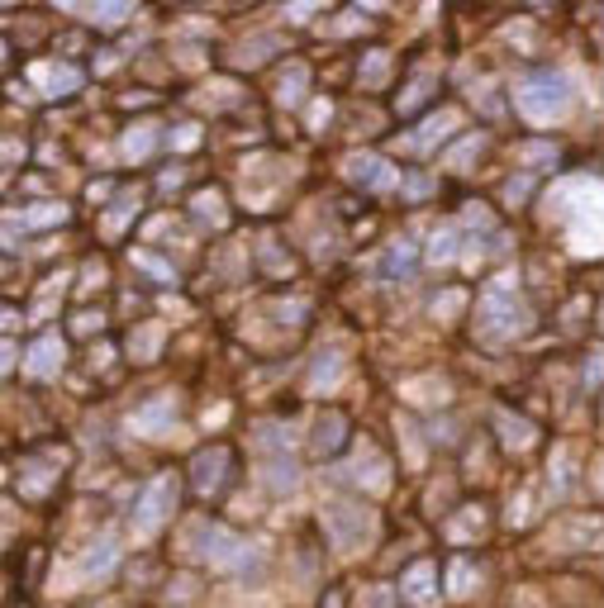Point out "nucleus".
I'll return each mask as SVG.
<instances>
[{
    "label": "nucleus",
    "instance_id": "f257e3e1",
    "mask_svg": "<svg viewBox=\"0 0 604 608\" xmlns=\"http://www.w3.org/2000/svg\"><path fill=\"white\" fill-rule=\"evenodd\" d=\"M514 100L528 124H557L571 110V76L561 72H533L514 86Z\"/></svg>",
    "mask_w": 604,
    "mask_h": 608
},
{
    "label": "nucleus",
    "instance_id": "f03ea898",
    "mask_svg": "<svg viewBox=\"0 0 604 608\" xmlns=\"http://www.w3.org/2000/svg\"><path fill=\"white\" fill-rule=\"evenodd\" d=\"M528 328V309L518 300V281L514 276H499L490 290H486V304H481V333L495 343L514 338V333Z\"/></svg>",
    "mask_w": 604,
    "mask_h": 608
},
{
    "label": "nucleus",
    "instance_id": "7ed1b4c3",
    "mask_svg": "<svg viewBox=\"0 0 604 608\" xmlns=\"http://www.w3.org/2000/svg\"><path fill=\"white\" fill-rule=\"evenodd\" d=\"M324 523H328V537L333 547L343 556H357L371 547V537H377V513L367 504H352V499H338V504L324 509Z\"/></svg>",
    "mask_w": 604,
    "mask_h": 608
},
{
    "label": "nucleus",
    "instance_id": "20e7f679",
    "mask_svg": "<svg viewBox=\"0 0 604 608\" xmlns=\"http://www.w3.org/2000/svg\"><path fill=\"white\" fill-rule=\"evenodd\" d=\"M176 509V475H157L148 490H143L138 499V509H134V533L138 537H153L166 518H172Z\"/></svg>",
    "mask_w": 604,
    "mask_h": 608
},
{
    "label": "nucleus",
    "instance_id": "39448f33",
    "mask_svg": "<svg viewBox=\"0 0 604 608\" xmlns=\"http://www.w3.org/2000/svg\"><path fill=\"white\" fill-rule=\"evenodd\" d=\"M343 176L367 185V191H395V185H400V172H395L386 157H377V153H352L343 162Z\"/></svg>",
    "mask_w": 604,
    "mask_h": 608
},
{
    "label": "nucleus",
    "instance_id": "423d86ee",
    "mask_svg": "<svg viewBox=\"0 0 604 608\" xmlns=\"http://www.w3.org/2000/svg\"><path fill=\"white\" fill-rule=\"evenodd\" d=\"M205 556H210L215 565H224V571H243V565H253V561H257V547L238 542L234 533L205 528Z\"/></svg>",
    "mask_w": 604,
    "mask_h": 608
},
{
    "label": "nucleus",
    "instance_id": "0eeeda50",
    "mask_svg": "<svg viewBox=\"0 0 604 608\" xmlns=\"http://www.w3.org/2000/svg\"><path fill=\"white\" fill-rule=\"evenodd\" d=\"M172 424H176V394H157L153 404H143V409L129 418V428L143 433V437H162Z\"/></svg>",
    "mask_w": 604,
    "mask_h": 608
},
{
    "label": "nucleus",
    "instance_id": "6e6552de",
    "mask_svg": "<svg viewBox=\"0 0 604 608\" xmlns=\"http://www.w3.org/2000/svg\"><path fill=\"white\" fill-rule=\"evenodd\" d=\"M414 257H419V253H414V243L409 238H395V243L381 247V257L371 262V271H377L381 281H405L409 271H414Z\"/></svg>",
    "mask_w": 604,
    "mask_h": 608
},
{
    "label": "nucleus",
    "instance_id": "1a4fd4ad",
    "mask_svg": "<svg viewBox=\"0 0 604 608\" xmlns=\"http://www.w3.org/2000/svg\"><path fill=\"white\" fill-rule=\"evenodd\" d=\"M224 475H228V452H224V447H210V452H200V456L191 461V485H196L200 494H215V490L224 485Z\"/></svg>",
    "mask_w": 604,
    "mask_h": 608
},
{
    "label": "nucleus",
    "instance_id": "9d476101",
    "mask_svg": "<svg viewBox=\"0 0 604 608\" xmlns=\"http://www.w3.org/2000/svg\"><path fill=\"white\" fill-rule=\"evenodd\" d=\"M452 129H457V110H438V115L424 119L419 129H414V134L405 138V148H409V153H433V148H438V143H443Z\"/></svg>",
    "mask_w": 604,
    "mask_h": 608
},
{
    "label": "nucleus",
    "instance_id": "9b49d317",
    "mask_svg": "<svg viewBox=\"0 0 604 608\" xmlns=\"http://www.w3.org/2000/svg\"><path fill=\"white\" fill-rule=\"evenodd\" d=\"M34 86L44 91V95H72L81 86V72L67 67V62H44V67H34Z\"/></svg>",
    "mask_w": 604,
    "mask_h": 608
},
{
    "label": "nucleus",
    "instance_id": "f8f14e48",
    "mask_svg": "<svg viewBox=\"0 0 604 608\" xmlns=\"http://www.w3.org/2000/svg\"><path fill=\"white\" fill-rule=\"evenodd\" d=\"M25 371L34 375V381H53V375L62 371V338H38L34 347H29V356H25Z\"/></svg>",
    "mask_w": 604,
    "mask_h": 608
},
{
    "label": "nucleus",
    "instance_id": "ddd939ff",
    "mask_svg": "<svg viewBox=\"0 0 604 608\" xmlns=\"http://www.w3.org/2000/svg\"><path fill=\"white\" fill-rule=\"evenodd\" d=\"M76 565H81V575H76V580H86V584H100V580H106V575L115 571V565H119V547H115L110 537H100L96 547H91L86 556H81Z\"/></svg>",
    "mask_w": 604,
    "mask_h": 608
},
{
    "label": "nucleus",
    "instance_id": "4468645a",
    "mask_svg": "<svg viewBox=\"0 0 604 608\" xmlns=\"http://www.w3.org/2000/svg\"><path fill=\"white\" fill-rule=\"evenodd\" d=\"M296 480H300V471H296V456H290V452L262 456V485H267V490L290 494V490H296Z\"/></svg>",
    "mask_w": 604,
    "mask_h": 608
},
{
    "label": "nucleus",
    "instance_id": "2eb2a0df",
    "mask_svg": "<svg viewBox=\"0 0 604 608\" xmlns=\"http://www.w3.org/2000/svg\"><path fill=\"white\" fill-rule=\"evenodd\" d=\"M405 599L414 608H433V599H438V580H433L428 561H419V565H409V571H405Z\"/></svg>",
    "mask_w": 604,
    "mask_h": 608
},
{
    "label": "nucleus",
    "instance_id": "dca6fc26",
    "mask_svg": "<svg viewBox=\"0 0 604 608\" xmlns=\"http://www.w3.org/2000/svg\"><path fill=\"white\" fill-rule=\"evenodd\" d=\"M343 437H347V424H343L338 414H324L319 424H315V433H309V452H315V456H328V452L343 447Z\"/></svg>",
    "mask_w": 604,
    "mask_h": 608
},
{
    "label": "nucleus",
    "instance_id": "f3484780",
    "mask_svg": "<svg viewBox=\"0 0 604 608\" xmlns=\"http://www.w3.org/2000/svg\"><path fill=\"white\" fill-rule=\"evenodd\" d=\"M338 381H343V356L338 352H319L315 366H309V390L328 394V390H338Z\"/></svg>",
    "mask_w": 604,
    "mask_h": 608
},
{
    "label": "nucleus",
    "instance_id": "a211bd4d",
    "mask_svg": "<svg viewBox=\"0 0 604 608\" xmlns=\"http://www.w3.org/2000/svg\"><path fill=\"white\" fill-rule=\"evenodd\" d=\"M352 480L367 485V490H386L390 485V471H386V461L367 447V452H357V461H352Z\"/></svg>",
    "mask_w": 604,
    "mask_h": 608
},
{
    "label": "nucleus",
    "instance_id": "6ab92c4d",
    "mask_svg": "<svg viewBox=\"0 0 604 608\" xmlns=\"http://www.w3.org/2000/svg\"><path fill=\"white\" fill-rule=\"evenodd\" d=\"M62 219H67V204L48 200V204H29L25 214H15L10 228H53V224H62Z\"/></svg>",
    "mask_w": 604,
    "mask_h": 608
},
{
    "label": "nucleus",
    "instance_id": "aec40b11",
    "mask_svg": "<svg viewBox=\"0 0 604 608\" xmlns=\"http://www.w3.org/2000/svg\"><path fill=\"white\" fill-rule=\"evenodd\" d=\"M457 247H462V228H457V224H438V234L428 238V262L448 266L457 257Z\"/></svg>",
    "mask_w": 604,
    "mask_h": 608
},
{
    "label": "nucleus",
    "instance_id": "412c9836",
    "mask_svg": "<svg viewBox=\"0 0 604 608\" xmlns=\"http://www.w3.org/2000/svg\"><path fill=\"white\" fill-rule=\"evenodd\" d=\"M153 148H157V129H153V124H134V129L119 138V153L129 157V162H143Z\"/></svg>",
    "mask_w": 604,
    "mask_h": 608
},
{
    "label": "nucleus",
    "instance_id": "4be33fe9",
    "mask_svg": "<svg viewBox=\"0 0 604 608\" xmlns=\"http://www.w3.org/2000/svg\"><path fill=\"white\" fill-rule=\"evenodd\" d=\"M571 490H576V452L557 447V456H552V494H571Z\"/></svg>",
    "mask_w": 604,
    "mask_h": 608
},
{
    "label": "nucleus",
    "instance_id": "5701e85b",
    "mask_svg": "<svg viewBox=\"0 0 604 608\" xmlns=\"http://www.w3.org/2000/svg\"><path fill=\"white\" fill-rule=\"evenodd\" d=\"M495 428H499V437H505V447H528L533 443V424H524L518 414H495Z\"/></svg>",
    "mask_w": 604,
    "mask_h": 608
},
{
    "label": "nucleus",
    "instance_id": "b1692460",
    "mask_svg": "<svg viewBox=\"0 0 604 608\" xmlns=\"http://www.w3.org/2000/svg\"><path fill=\"white\" fill-rule=\"evenodd\" d=\"M405 400H414V404H443L448 400V381H438V375H428V381H409Z\"/></svg>",
    "mask_w": 604,
    "mask_h": 608
},
{
    "label": "nucleus",
    "instance_id": "393cba45",
    "mask_svg": "<svg viewBox=\"0 0 604 608\" xmlns=\"http://www.w3.org/2000/svg\"><path fill=\"white\" fill-rule=\"evenodd\" d=\"M481 523H486V513L471 504V509H462V513L448 523V537H452V542H471L476 533H481Z\"/></svg>",
    "mask_w": 604,
    "mask_h": 608
},
{
    "label": "nucleus",
    "instance_id": "a878e982",
    "mask_svg": "<svg viewBox=\"0 0 604 608\" xmlns=\"http://www.w3.org/2000/svg\"><path fill=\"white\" fill-rule=\"evenodd\" d=\"M481 148H486V138H481V134H467V138H462V143H457V148L448 153L452 172H467V166L476 162V153H481Z\"/></svg>",
    "mask_w": 604,
    "mask_h": 608
},
{
    "label": "nucleus",
    "instance_id": "bb28decb",
    "mask_svg": "<svg viewBox=\"0 0 604 608\" xmlns=\"http://www.w3.org/2000/svg\"><path fill=\"white\" fill-rule=\"evenodd\" d=\"M305 86H309V72L305 67H290L286 76H281V105H300V95H305Z\"/></svg>",
    "mask_w": 604,
    "mask_h": 608
},
{
    "label": "nucleus",
    "instance_id": "cd10ccee",
    "mask_svg": "<svg viewBox=\"0 0 604 608\" xmlns=\"http://www.w3.org/2000/svg\"><path fill=\"white\" fill-rule=\"evenodd\" d=\"M129 352L138 356V362H148V356H157V352H162V328H157V324H153V328H138Z\"/></svg>",
    "mask_w": 604,
    "mask_h": 608
},
{
    "label": "nucleus",
    "instance_id": "c85d7f7f",
    "mask_svg": "<svg viewBox=\"0 0 604 608\" xmlns=\"http://www.w3.org/2000/svg\"><path fill=\"white\" fill-rule=\"evenodd\" d=\"M448 590L462 599V594H471L476 590V565L471 561H452V575H448Z\"/></svg>",
    "mask_w": 604,
    "mask_h": 608
},
{
    "label": "nucleus",
    "instance_id": "c756f323",
    "mask_svg": "<svg viewBox=\"0 0 604 608\" xmlns=\"http://www.w3.org/2000/svg\"><path fill=\"white\" fill-rule=\"evenodd\" d=\"M386 72H390V57H386V53H371V57L362 62V81H367V86H381Z\"/></svg>",
    "mask_w": 604,
    "mask_h": 608
},
{
    "label": "nucleus",
    "instance_id": "7c9ffc66",
    "mask_svg": "<svg viewBox=\"0 0 604 608\" xmlns=\"http://www.w3.org/2000/svg\"><path fill=\"white\" fill-rule=\"evenodd\" d=\"M67 285V276H53L48 285H44V295H38V304H34V319H44V314H53V300H57V290Z\"/></svg>",
    "mask_w": 604,
    "mask_h": 608
},
{
    "label": "nucleus",
    "instance_id": "2f4dec72",
    "mask_svg": "<svg viewBox=\"0 0 604 608\" xmlns=\"http://www.w3.org/2000/svg\"><path fill=\"white\" fill-rule=\"evenodd\" d=\"M129 214H134V200H119V209H110V214H106V234H110V238H115V234H124Z\"/></svg>",
    "mask_w": 604,
    "mask_h": 608
},
{
    "label": "nucleus",
    "instance_id": "473e14b6",
    "mask_svg": "<svg viewBox=\"0 0 604 608\" xmlns=\"http://www.w3.org/2000/svg\"><path fill=\"white\" fill-rule=\"evenodd\" d=\"M134 15V5H124V0H119V5H100V10H91V19H100V25H119V19H129Z\"/></svg>",
    "mask_w": 604,
    "mask_h": 608
},
{
    "label": "nucleus",
    "instance_id": "72a5a7b5",
    "mask_svg": "<svg viewBox=\"0 0 604 608\" xmlns=\"http://www.w3.org/2000/svg\"><path fill=\"white\" fill-rule=\"evenodd\" d=\"M191 209H196V214H205V219H215V224L224 219V204H219V195H196V204H191Z\"/></svg>",
    "mask_w": 604,
    "mask_h": 608
},
{
    "label": "nucleus",
    "instance_id": "f704fd0d",
    "mask_svg": "<svg viewBox=\"0 0 604 608\" xmlns=\"http://www.w3.org/2000/svg\"><path fill=\"white\" fill-rule=\"evenodd\" d=\"M457 309H462V290H448V295H438V304H433V314H438V319H452Z\"/></svg>",
    "mask_w": 604,
    "mask_h": 608
},
{
    "label": "nucleus",
    "instance_id": "c9c22d12",
    "mask_svg": "<svg viewBox=\"0 0 604 608\" xmlns=\"http://www.w3.org/2000/svg\"><path fill=\"white\" fill-rule=\"evenodd\" d=\"M262 257H267V271H277V276H281V271H290V262L281 257L277 243H262Z\"/></svg>",
    "mask_w": 604,
    "mask_h": 608
},
{
    "label": "nucleus",
    "instance_id": "e433bc0d",
    "mask_svg": "<svg viewBox=\"0 0 604 608\" xmlns=\"http://www.w3.org/2000/svg\"><path fill=\"white\" fill-rule=\"evenodd\" d=\"M138 266H143V271H153L157 281H172V266L157 262V257H148V253H138Z\"/></svg>",
    "mask_w": 604,
    "mask_h": 608
},
{
    "label": "nucleus",
    "instance_id": "4c0bfd02",
    "mask_svg": "<svg viewBox=\"0 0 604 608\" xmlns=\"http://www.w3.org/2000/svg\"><path fill=\"white\" fill-rule=\"evenodd\" d=\"M172 143H176V148H196V143H200V129H196V124H181V129L172 134Z\"/></svg>",
    "mask_w": 604,
    "mask_h": 608
},
{
    "label": "nucleus",
    "instance_id": "58836bf2",
    "mask_svg": "<svg viewBox=\"0 0 604 608\" xmlns=\"http://www.w3.org/2000/svg\"><path fill=\"white\" fill-rule=\"evenodd\" d=\"M328 110H333L328 100H315V105H309V124H315V129H324V124H328Z\"/></svg>",
    "mask_w": 604,
    "mask_h": 608
},
{
    "label": "nucleus",
    "instance_id": "ea45409f",
    "mask_svg": "<svg viewBox=\"0 0 604 608\" xmlns=\"http://www.w3.org/2000/svg\"><path fill=\"white\" fill-rule=\"evenodd\" d=\"M428 191H433V181H428V176H414V181L405 185V195H409V200H424Z\"/></svg>",
    "mask_w": 604,
    "mask_h": 608
},
{
    "label": "nucleus",
    "instance_id": "a19ab883",
    "mask_svg": "<svg viewBox=\"0 0 604 608\" xmlns=\"http://www.w3.org/2000/svg\"><path fill=\"white\" fill-rule=\"evenodd\" d=\"M281 319H286V324L305 319V304H300V300H286V304H281Z\"/></svg>",
    "mask_w": 604,
    "mask_h": 608
},
{
    "label": "nucleus",
    "instance_id": "79ce46f5",
    "mask_svg": "<svg viewBox=\"0 0 604 608\" xmlns=\"http://www.w3.org/2000/svg\"><path fill=\"white\" fill-rule=\"evenodd\" d=\"M428 91H433V81H419V86H414V91L405 95V110H409V105H419V100H424Z\"/></svg>",
    "mask_w": 604,
    "mask_h": 608
},
{
    "label": "nucleus",
    "instance_id": "37998d69",
    "mask_svg": "<svg viewBox=\"0 0 604 608\" xmlns=\"http://www.w3.org/2000/svg\"><path fill=\"white\" fill-rule=\"evenodd\" d=\"M528 153V162H552V148L548 143H533V148H524Z\"/></svg>",
    "mask_w": 604,
    "mask_h": 608
},
{
    "label": "nucleus",
    "instance_id": "c03bdc74",
    "mask_svg": "<svg viewBox=\"0 0 604 608\" xmlns=\"http://www.w3.org/2000/svg\"><path fill=\"white\" fill-rule=\"evenodd\" d=\"M10 366H15V347H10V343H0V375H5Z\"/></svg>",
    "mask_w": 604,
    "mask_h": 608
},
{
    "label": "nucleus",
    "instance_id": "a18cd8bd",
    "mask_svg": "<svg viewBox=\"0 0 604 608\" xmlns=\"http://www.w3.org/2000/svg\"><path fill=\"white\" fill-rule=\"evenodd\" d=\"M367 608H390V594H386V590H371V594H367Z\"/></svg>",
    "mask_w": 604,
    "mask_h": 608
},
{
    "label": "nucleus",
    "instance_id": "49530a36",
    "mask_svg": "<svg viewBox=\"0 0 604 608\" xmlns=\"http://www.w3.org/2000/svg\"><path fill=\"white\" fill-rule=\"evenodd\" d=\"M19 324V314H10V309H0V333H10Z\"/></svg>",
    "mask_w": 604,
    "mask_h": 608
},
{
    "label": "nucleus",
    "instance_id": "de8ad7c7",
    "mask_svg": "<svg viewBox=\"0 0 604 608\" xmlns=\"http://www.w3.org/2000/svg\"><path fill=\"white\" fill-rule=\"evenodd\" d=\"M76 328H81V333H91V328H100V314H86V319H76Z\"/></svg>",
    "mask_w": 604,
    "mask_h": 608
},
{
    "label": "nucleus",
    "instance_id": "09e8293b",
    "mask_svg": "<svg viewBox=\"0 0 604 608\" xmlns=\"http://www.w3.org/2000/svg\"><path fill=\"white\" fill-rule=\"evenodd\" d=\"M0 57H5V44H0Z\"/></svg>",
    "mask_w": 604,
    "mask_h": 608
}]
</instances>
